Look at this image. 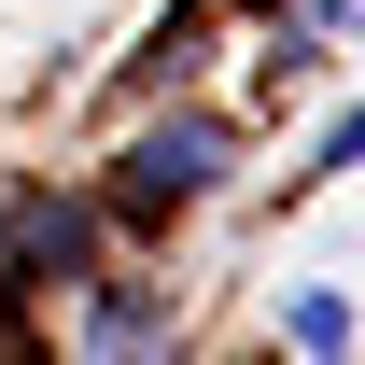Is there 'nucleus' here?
<instances>
[{
	"instance_id": "nucleus-1",
	"label": "nucleus",
	"mask_w": 365,
	"mask_h": 365,
	"mask_svg": "<svg viewBox=\"0 0 365 365\" xmlns=\"http://www.w3.org/2000/svg\"><path fill=\"white\" fill-rule=\"evenodd\" d=\"M211 169H225V127L182 113V127H155V140L127 155V211H182V197H211Z\"/></svg>"
},
{
	"instance_id": "nucleus-4",
	"label": "nucleus",
	"mask_w": 365,
	"mask_h": 365,
	"mask_svg": "<svg viewBox=\"0 0 365 365\" xmlns=\"http://www.w3.org/2000/svg\"><path fill=\"white\" fill-rule=\"evenodd\" d=\"M309 29H365V0H309Z\"/></svg>"
},
{
	"instance_id": "nucleus-3",
	"label": "nucleus",
	"mask_w": 365,
	"mask_h": 365,
	"mask_svg": "<svg viewBox=\"0 0 365 365\" xmlns=\"http://www.w3.org/2000/svg\"><path fill=\"white\" fill-rule=\"evenodd\" d=\"M309 169H323V182H337V169H365V98H351V113H337V127L309 140Z\"/></svg>"
},
{
	"instance_id": "nucleus-2",
	"label": "nucleus",
	"mask_w": 365,
	"mask_h": 365,
	"mask_svg": "<svg viewBox=\"0 0 365 365\" xmlns=\"http://www.w3.org/2000/svg\"><path fill=\"white\" fill-rule=\"evenodd\" d=\"M281 323H295V351H309V365H337V351H351V295H323V281H309Z\"/></svg>"
}]
</instances>
